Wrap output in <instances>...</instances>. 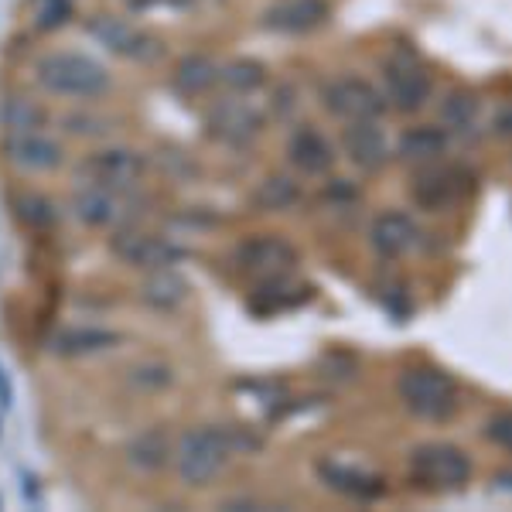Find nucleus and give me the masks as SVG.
I'll use <instances>...</instances> for the list:
<instances>
[{"label":"nucleus","mask_w":512,"mask_h":512,"mask_svg":"<svg viewBox=\"0 0 512 512\" xmlns=\"http://www.w3.org/2000/svg\"><path fill=\"white\" fill-rule=\"evenodd\" d=\"M233 451L236 434H229L226 427H192L171 451V458H175L178 478L188 489H205L212 485V478H219Z\"/></svg>","instance_id":"f257e3e1"},{"label":"nucleus","mask_w":512,"mask_h":512,"mask_svg":"<svg viewBox=\"0 0 512 512\" xmlns=\"http://www.w3.org/2000/svg\"><path fill=\"white\" fill-rule=\"evenodd\" d=\"M38 82L55 96L93 99L110 89V72H106L99 62L89 59V55L59 52V55H48V59L38 62Z\"/></svg>","instance_id":"f03ea898"},{"label":"nucleus","mask_w":512,"mask_h":512,"mask_svg":"<svg viewBox=\"0 0 512 512\" xmlns=\"http://www.w3.org/2000/svg\"><path fill=\"white\" fill-rule=\"evenodd\" d=\"M396 393H400L403 407L410 410L420 420H431V424H441V420L454 417L458 410V386L448 373L431 366H417L407 369L396 383Z\"/></svg>","instance_id":"7ed1b4c3"},{"label":"nucleus","mask_w":512,"mask_h":512,"mask_svg":"<svg viewBox=\"0 0 512 512\" xmlns=\"http://www.w3.org/2000/svg\"><path fill=\"white\" fill-rule=\"evenodd\" d=\"M410 472H414V482H420L424 489L454 492L472 482V458L458 444H420L414 458H410Z\"/></svg>","instance_id":"20e7f679"},{"label":"nucleus","mask_w":512,"mask_h":512,"mask_svg":"<svg viewBox=\"0 0 512 512\" xmlns=\"http://www.w3.org/2000/svg\"><path fill=\"white\" fill-rule=\"evenodd\" d=\"M321 99H325L328 113L338 117L342 123L379 120V117H383V110H386L383 93H379L373 82H366V79H359V76H342V79L328 82L325 93H321Z\"/></svg>","instance_id":"39448f33"},{"label":"nucleus","mask_w":512,"mask_h":512,"mask_svg":"<svg viewBox=\"0 0 512 512\" xmlns=\"http://www.w3.org/2000/svg\"><path fill=\"white\" fill-rule=\"evenodd\" d=\"M236 260H239V267H243L246 274H256V277L270 280V277H284L287 270L294 267L297 250L291 243H284V239H277V236H253L236 250Z\"/></svg>","instance_id":"423d86ee"},{"label":"nucleus","mask_w":512,"mask_h":512,"mask_svg":"<svg viewBox=\"0 0 512 512\" xmlns=\"http://www.w3.org/2000/svg\"><path fill=\"white\" fill-rule=\"evenodd\" d=\"M342 147L359 171H379L386 161H390V137H386V130L379 127L376 120L345 123Z\"/></svg>","instance_id":"0eeeda50"},{"label":"nucleus","mask_w":512,"mask_h":512,"mask_svg":"<svg viewBox=\"0 0 512 512\" xmlns=\"http://www.w3.org/2000/svg\"><path fill=\"white\" fill-rule=\"evenodd\" d=\"M431 72L417 62H393L386 69V93H390V103L400 113H417L427 106L431 99Z\"/></svg>","instance_id":"6e6552de"},{"label":"nucleus","mask_w":512,"mask_h":512,"mask_svg":"<svg viewBox=\"0 0 512 512\" xmlns=\"http://www.w3.org/2000/svg\"><path fill=\"white\" fill-rule=\"evenodd\" d=\"M86 171L93 188L123 192V188H134L144 178V158L137 151H103L96 158H89Z\"/></svg>","instance_id":"1a4fd4ad"},{"label":"nucleus","mask_w":512,"mask_h":512,"mask_svg":"<svg viewBox=\"0 0 512 512\" xmlns=\"http://www.w3.org/2000/svg\"><path fill=\"white\" fill-rule=\"evenodd\" d=\"M263 120L246 99H222L209 113V130L226 144H250L260 134Z\"/></svg>","instance_id":"9d476101"},{"label":"nucleus","mask_w":512,"mask_h":512,"mask_svg":"<svg viewBox=\"0 0 512 512\" xmlns=\"http://www.w3.org/2000/svg\"><path fill=\"white\" fill-rule=\"evenodd\" d=\"M287 161H291L301 175H328L335 164V151L321 130L301 127L287 140Z\"/></svg>","instance_id":"9b49d317"},{"label":"nucleus","mask_w":512,"mask_h":512,"mask_svg":"<svg viewBox=\"0 0 512 512\" xmlns=\"http://www.w3.org/2000/svg\"><path fill=\"white\" fill-rule=\"evenodd\" d=\"M110 250L120 256L123 263H134V267H168L171 260H175V250H171L164 239L158 236H144L137 233V229H130V233H120L110 239Z\"/></svg>","instance_id":"f8f14e48"},{"label":"nucleus","mask_w":512,"mask_h":512,"mask_svg":"<svg viewBox=\"0 0 512 512\" xmlns=\"http://www.w3.org/2000/svg\"><path fill=\"white\" fill-rule=\"evenodd\" d=\"M369 243H373V250L379 256L396 260V256H403L417 243L414 219L403 216V212H383V216H376L373 229H369Z\"/></svg>","instance_id":"ddd939ff"},{"label":"nucleus","mask_w":512,"mask_h":512,"mask_svg":"<svg viewBox=\"0 0 512 512\" xmlns=\"http://www.w3.org/2000/svg\"><path fill=\"white\" fill-rule=\"evenodd\" d=\"M325 18V0H284L267 14V24L274 31H284V35H304V31H315L318 24H325Z\"/></svg>","instance_id":"4468645a"},{"label":"nucleus","mask_w":512,"mask_h":512,"mask_svg":"<svg viewBox=\"0 0 512 512\" xmlns=\"http://www.w3.org/2000/svg\"><path fill=\"white\" fill-rule=\"evenodd\" d=\"M448 151V130L444 127H410L396 140V154L410 164H431Z\"/></svg>","instance_id":"2eb2a0df"},{"label":"nucleus","mask_w":512,"mask_h":512,"mask_svg":"<svg viewBox=\"0 0 512 512\" xmlns=\"http://www.w3.org/2000/svg\"><path fill=\"white\" fill-rule=\"evenodd\" d=\"M414 198L420 209H427V212L451 209L454 198H458V171H448V168L424 171V175L414 181Z\"/></svg>","instance_id":"dca6fc26"},{"label":"nucleus","mask_w":512,"mask_h":512,"mask_svg":"<svg viewBox=\"0 0 512 512\" xmlns=\"http://www.w3.org/2000/svg\"><path fill=\"white\" fill-rule=\"evenodd\" d=\"M318 475L325 478V485H332L335 492L352 495V499H373V495L383 492V482L369 472H359V468H345V465H318Z\"/></svg>","instance_id":"f3484780"},{"label":"nucleus","mask_w":512,"mask_h":512,"mask_svg":"<svg viewBox=\"0 0 512 512\" xmlns=\"http://www.w3.org/2000/svg\"><path fill=\"white\" fill-rule=\"evenodd\" d=\"M11 158L24 164V168L31 171H48V168H59L62 164V147L55 144V140L41 137V134H28L24 130L21 140H14L11 144Z\"/></svg>","instance_id":"a211bd4d"},{"label":"nucleus","mask_w":512,"mask_h":512,"mask_svg":"<svg viewBox=\"0 0 512 512\" xmlns=\"http://www.w3.org/2000/svg\"><path fill=\"white\" fill-rule=\"evenodd\" d=\"M301 185L291 175H270L260 181V188L253 192V205L260 212H287L301 202Z\"/></svg>","instance_id":"6ab92c4d"},{"label":"nucleus","mask_w":512,"mask_h":512,"mask_svg":"<svg viewBox=\"0 0 512 512\" xmlns=\"http://www.w3.org/2000/svg\"><path fill=\"white\" fill-rule=\"evenodd\" d=\"M185 294H188V284L168 267H158L151 277L144 280V301L151 304V308H158V311L178 308V304L185 301Z\"/></svg>","instance_id":"aec40b11"},{"label":"nucleus","mask_w":512,"mask_h":512,"mask_svg":"<svg viewBox=\"0 0 512 512\" xmlns=\"http://www.w3.org/2000/svg\"><path fill=\"white\" fill-rule=\"evenodd\" d=\"M441 123L448 134H468L478 123V99L468 89H451L441 103Z\"/></svg>","instance_id":"412c9836"},{"label":"nucleus","mask_w":512,"mask_h":512,"mask_svg":"<svg viewBox=\"0 0 512 512\" xmlns=\"http://www.w3.org/2000/svg\"><path fill=\"white\" fill-rule=\"evenodd\" d=\"M127 458L144 472H154V468H164L171 461V444L161 431H147L127 448Z\"/></svg>","instance_id":"4be33fe9"},{"label":"nucleus","mask_w":512,"mask_h":512,"mask_svg":"<svg viewBox=\"0 0 512 512\" xmlns=\"http://www.w3.org/2000/svg\"><path fill=\"white\" fill-rule=\"evenodd\" d=\"M117 342H120V335L106 332V328H76V332H65L55 349L65 355H93V352L113 349Z\"/></svg>","instance_id":"5701e85b"},{"label":"nucleus","mask_w":512,"mask_h":512,"mask_svg":"<svg viewBox=\"0 0 512 512\" xmlns=\"http://www.w3.org/2000/svg\"><path fill=\"white\" fill-rule=\"evenodd\" d=\"M178 89L188 96L195 93H205V89L216 82V65H212V59H205V55H192V59H185L178 65Z\"/></svg>","instance_id":"b1692460"},{"label":"nucleus","mask_w":512,"mask_h":512,"mask_svg":"<svg viewBox=\"0 0 512 512\" xmlns=\"http://www.w3.org/2000/svg\"><path fill=\"white\" fill-rule=\"evenodd\" d=\"M222 79H226L233 89H239V93H250V89L263 86V65H256V62H233V65H226Z\"/></svg>","instance_id":"393cba45"},{"label":"nucleus","mask_w":512,"mask_h":512,"mask_svg":"<svg viewBox=\"0 0 512 512\" xmlns=\"http://www.w3.org/2000/svg\"><path fill=\"white\" fill-rule=\"evenodd\" d=\"M130 383L144 386V390H161V386L171 383V369L161 366V362H140V366L130 369Z\"/></svg>","instance_id":"a878e982"},{"label":"nucleus","mask_w":512,"mask_h":512,"mask_svg":"<svg viewBox=\"0 0 512 512\" xmlns=\"http://www.w3.org/2000/svg\"><path fill=\"white\" fill-rule=\"evenodd\" d=\"M485 437L499 444V448H509V441H512V420H509V414L492 417L489 427H485Z\"/></svg>","instance_id":"bb28decb"},{"label":"nucleus","mask_w":512,"mask_h":512,"mask_svg":"<svg viewBox=\"0 0 512 512\" xmlns=\"http://www.w3.org/2000/svg\"><path fill=\"white\" fill-rule=\"evenodd\" d=\"M130 7H137V11H144V7H154L158 0H127Z\"/></svg>","instance_id":"cd10ccee"}]
</instances>
